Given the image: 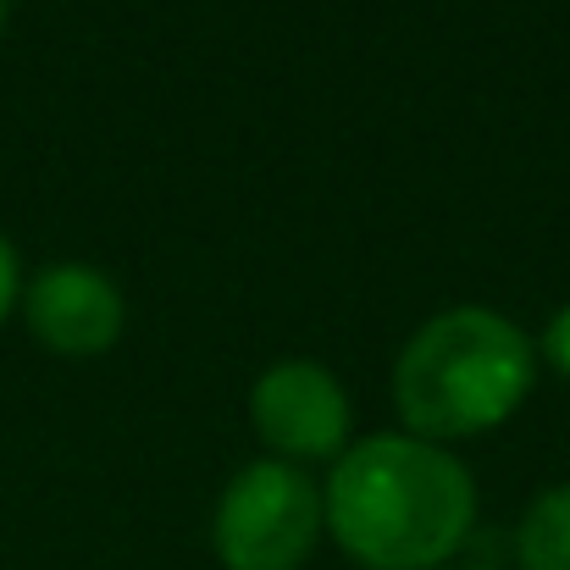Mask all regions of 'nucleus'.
Instances as JSON below:
<instances>
[{
    "label": "nucleus",
    "mask_w": 570,
    "mask_h": 570,
    "mask_svg": "<svg viewBox=\"0 0 570 570\" xmlns=\"http://www.w3.org/2000/svg\"><path fill=\"white\" fill-rule=\"evenodd\" d=\"M0 28H6V0H0Z\"/></svg>",
    "instance_id": "9"
},
{
    "label": "nucleus",
    "mask_w": 570,
    "mask_h": 570,
    "mask_svg": "<svg viewBox=\"0 0 570 570\" xmlns=\"http://www.w3.org/2000/svg\"><path fill=\"white\" fill-rule=\"evenodd\" d=\"M11 299H17V255H11V244L0 238V322H6Z\"/></svg>",
    "instance_id": "8"
},
{
    "label": "nucleus",
    "mask_w": 570,
    "mask_h": 570,
    "mask_svg": "<svg viewBox=\"0 0 570 570\" xmlns=\"http://www.w3.org/2000/svg\"><path fill=\"white\" fill-rule=\"evenodd\" d=\"M322 493L288 460L244 465L210 521V549L227 570H299L322 538Z\"/></svg>",
    "instance_id": "3"
},
{
    "label": "nucleus",
    "mask_w": 570,
    "mask_h": 570,
    "mask_svg": "<svg viewBox=\"0 0 570 570\" xmlns=\"http://www.w3.org/2000/svg\"><path fill=\"white\" fill-rule=\"evenodd\" d=\"M543 355H549V366L570 377V305L566 311H554V322H549V333H543Z\"/></svg>",
    "instance_id": "7"
},
{
    "label": "nucleus",
    "mask_w": 570,
    "mask_h": 570,
    "mask_svg": "<svg viewBox=\"0 0 570 570\" xmlns=\"http://www.w3.org/2000/svg\"><path fill=\"white\" fill-rule=\"evenodd\" d=\"M28 333L56 355H100L122 338V294L95 266H45L22 299Z\"/></svg>",
    "instance_id": "5"
},
{
    "label": "nucleus",
    "mask_w": 570,
    "mask_h": 570,
    "mask_svg": "<svg viewBox=\"0 0 570 570\" xmlns=\"http://www.w3.org/2000/svg\"><path fill=\"white\" fill-rule=\"evenodd\" d=\"M255 432L288 460H327L350 438V393L316 361H277L249 393Z\"/></svg>",
    "instance_id": "4"
},
{
    "label": "nucleus",
    "mask_w": 570,
    "mask_h": 570,
    "mask_svg": "<svg viewBox=\"0 0 570 570\" xmlns=\"http://www.w3.org/2000/svg\"><path fill=\"white\" fill-rule=\"evenodd\" d=\"M322 521L366 570H438L476 521V482L426 438H366L333 465Z\"/></svg>",
    "instance_id": "1"
},
{
    "label": "nucleus",
    "mask_w": 570,
    "mask_h": 570,
    "mask_svg": "<svg viewBox=\"0 0 570 570\" xmlns=\"http://www.w3.org/2000/svg\"><path fill=\"white\" fill-rule=\"evenodd\" d=\"M515 554H521V570H570V482L532 499Z\"/></svg>",
    "instance_id": "6"
},
{
    "label": "nucleus",
    "mask_w": 570,
    "mask_h": 570,
    "mask_svg": "<svg viewBox=\"0 0 570 570\" xmlns=\"http://www.w3.org/2000/svg\"><path fill=\"white\" fill-rule=\"evenodd\" d=\"M532 377L538 366L527 333L488 305H460L432 316L404 344L393 366V399L415 438L443 443L510 421L532 393Z\"/></svg>",
    "instance_id": "2"
}]
</instances>
